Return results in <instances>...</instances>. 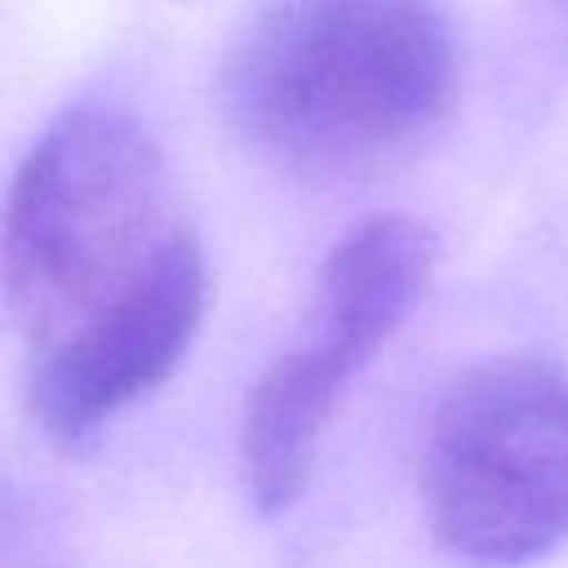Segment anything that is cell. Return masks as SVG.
I'll return each mask as SVG.
<instances>
[{"instance_id": "cell-1", "label": "cell", "mask_w": 568, "mask_h": 568, "mask_svg": "<svg viewBox=\"0 0 568 568\" xmlns=\"http://www.w3.org/2000/svg\"><path fill=\"white\" fill-rule=\"evenodd\" d=\"M462 58L435 0H266L217 71L235 138L302 178H368L448 120Z\"/></svg>"}, {"instance_id": "cell-2", "label": "cell", "mask_w": 568, "mask_h": 568, "mask_svg": "<svg viewBox=\"0 0 568 568\" xmlns=\"http://www.w3.org/2000/svg\"><path fill=\"white\" fill-rule=\"evenodd\" d=\"M195 235L160 146L115 111H67L22 155L0 217V288L27 355L80 333Z\"/></svg>"}, {"instance_id": "cell-3", "label": "cell", "mask_w": 568, "mask_h": 568, "mask_svg": "<svg viewBox=\"0 0 568 568\" xmlns=\"http://www.w3.org/2000/svg\"><path fill=\"white\" fill-rule=\"evenodd\" d=\"M422 501L430 532L466 564L515 568L568 537V373L541 355H501L439 399Z\"/></svg>"}, {"instance_id": "cell-4", "label": "cell", "mask_w": 568, "mask_h": 568, "mask_svg": "<svg viewBox=\"0 0 568 568\" xmlns=\"http://www.w3.org/2000/svg\"><path fill=\"white\" fill-rule=\"evenodd\" d=\"M435 266V235L404 213L355 226L324 262L311 328L248 390L240 426L244 488L262 515L288 510L342 386L408 320Z\"/></svg>"}, {"instance_id": "cell-5", "label": "cell", "mask_w": 568, "mask_h": 568, "mask_svg": "<svg viewBox=\"0 0 568 568\" xmlns=\"http://www.w3.org/2000/svg\"><path fill=\"white\" fill-rule=\"evenodd\" d=\"M209 302L204 248L186 235L164 266L120 306L27 355V408L36 426L71 448L98 435L115 413L151 395L186 355Z\"/></svg>"}, {"instance_id": "cell-6", "label": "cell", "mask_w": 568, "mask_h": 568, "mask_svg": "<svg viewBox=\"0 0 568 568\" xmlns=\"http://www.w3.org/2000/svg\"><path fill=\"white\" fill-rule=\"evenodd\" d=\"M555 4H559V9H564V13H568V0H555Z\"/></svg>"}]
</instances>
